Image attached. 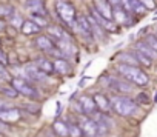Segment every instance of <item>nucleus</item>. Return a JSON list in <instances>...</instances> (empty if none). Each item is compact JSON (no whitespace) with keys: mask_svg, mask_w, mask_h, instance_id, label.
<instances>
[{"mask_svg":"<svg viewBox=\"0 0 157 137\" xmlns=\"http://www.w3.org/2000/svg\"><path fill=\"white\" fill-rule=\"evenodd\" d=\"M117 70H119V73H120L128 82H132V83H136V85H139V86H146V85L149 83L148 76L140 70V68H137V66H134V65H125V63H122V65L117 66Z\"/></svg>","mask_w":157,"mask_h":137,"instance_id":"1","label":"nucleus"},{"mask_svg":"<svg viewBox=\"0 0 157 137\" xmlns=\"http://www.w3.org/2000/svg\"><path fill=\"white\" fill-rule=\"evenodd\" d=\"M56 13L59 16V19L62 20L63 25L69 26V28H75V19H77V13L72 3L66 2V0H57L56 2Z\"/></svg>","mask_w":157,"mask_h":137,"instance_id":"2","label":"nucleus"},{"mask_svg":"<svg viewBox=\"0 0 157 137\" xmlns=\"http://www.w3.org/2000/svg\"><path fill=\"white\" fill-rule=\"evenodd\" d=\"M111 109L114 112H117L119 116L128 117V116H132L137 111V105L126 97H114L111 100Z\"/></svg>","mask_w":157,"mask_h":137,"instance_id":"3","label":"nucleus"},{"mask_svg":"<svg viewBox=\"0 0 157 137\" xmlns=\"http://www.w3.org/2000/svg\"><path fill=\"white\" fill-rule=\"evenodd\" d=\"M10 85H11L19 94H22V96H25V97H29V99H39V97H40L39 91H37L31 83H28L26 80H23V79H20V77L13 79Z\"/></svg>","mask_w":157,"mask_h":137,"instance_id":"4","label":"nucleus"},{"mask_svg":"<svg viewBox=\"0 0 157 137\" xmlns=\"http://www.w3.org/2000/svg\"><path fill=\"white\" fill-rule=\"evenodd\" d=\"M78 126H80L82 132L85 137H94V135H99V131H97V122L94 119H91V116H85L80 119V122L77 123Z\"/></svg>","mask_w":157,"mask_h":137,"instance_id":"5","label":"nucleus"},{"mask_svg":"<svg viewBox=\"0 0 157 137\" xmlns=\"http://www.w3.org/2000/svg\"><path fill=\"white\" fill-rule=\"evenodd\" d=\"M90 16L105 29V31H108V32H116L117 31V23L116 22H113V20H108V19H105L103 16H100L94 8H91V11H90Z\"/></svg>","mask_w":157,"mask_h":137,"instance_id":"6","label":"nucleus"},{"mask_svg":"<svg viewBox=\"0 0 157 137\" xmlns=\"http://www.w3.org/2000/svg\"><path fill=\"white\" fill-rule=\"evenodd\" d=\"M113 22L116 23H120V25H132L131 22V17H129V13L122 8V5H117V6H113Z\"/></svg>","mask_w":157,"mask_h":137,"instance_id":"7","label":"nucleus"},{"mask_svg":"<svg viewBox=\"0 0 157 137\" xmlns=\"http://www.w3.org/2000/svg\"><path fill=\"white\" fill-rule=\"evenodd\" d=\"M93 8L108 20H113V5L106 0H93Z\"/></svg>","mask_w":157,"mask_h":137,"instance_id":"8","label":"nucleus"},{"mask_svg":"<svg viewBox=\"0 0 157 137\" xmlns=\"http://www.w3.org/2000/svg\"><path fill=\"white\" fill-rule=\"evenodd\" d=\"M20 109L17 108H10V106H5V108H0V120L5 122V123H14L20 119Z\"/></svg>","mask_w":157,"mask_h":137,"instance_id":"9","label":"nucleus"},{"mask_svg":"<svg viewBox=\"0 0 157 137\" xmlns=\"http://www.w3.org/2000/svg\"><path fill=\"white\" fill-rule=\"evenodd\" d=\"M75 29L86 36V37H93V31H91V25H90V20H88V16H77L75 19Z\"/></svg>","mask_w":157,"mask_h":137,"instance_id":"10","label":"nucleus"},{"mask_svg":"<svg viewBox=\"0 0 157 137\" xmlns=\"http://www.w3.org/2000/svg\"><path fill=\"white\" fill-rule=\"evenodd\" d=\"M78 108H80V111L86 116H94L96 109H97L93 97H88V96H82L78 99Z\"/></svg>","mask_w":157,"mask_h":137,"instance_id":"11","label":"nucleus"},{"mask_svg":"<svg viewBox=\"0 0 157 137\" xmlns=\"http://www.w3.org/2000/svg\"><path fill=\"white\" fill-rule=\"evenodd\" d=\"M106 82H108V86L114 91H119V93H131L132 91V86L125 80H120L116 77H108Z\"/></svg>","mask_w":157,"mask_h":137,"instance_id":"12","label":"nucleus"},{"mask_svg":"<svg viewBox=\"0 0 157 137\" xmlns=\"http://www.w3.org/2000/svg\"><path fill=\"white\" fill-rule=\"evenodd\" d=\"M25 74L31 80H36V82H45V79H46V74L39 70L36 66V63H29V65L25 66Z\"/></svg>","mask_w":157,"mask_h":137,"instance_id":"13","label":"nucleus"},{"mask_svg":"<svg viewBox=\"0 0 157 137\" xmlns=\"http://www.w3.org/2000/svg\"><path fill=\"white\" fill-rule=\"evenodd\" d=\"M25 8L29 13H37L42 16H48V11L45 8V2L43 0H26L25 2Z\"/></svg>","mask_w":157,"mask_h":137,"instance_id":"14","label":"nucleus"},{"mask_svg":"<svg viewBox=\"0 0 157 137\" xmlns=\"http://www.w3.org/2000/svg\"><path fill=\"white\" fill-rule=\"evenodd\" d=\"M93 100H94V103H96V108H97L100 112L106 114V112L111 111V102H109V99H108L106 96H103V94H94V96H93Z\"/></svg>","mask_w":157,"mask_h":137,"instance_id":"15","label":"nucleus"},{"mask_svg":"<svg viewBox=\"0 0 157 137\" xmlns=\"http://www.w3.org/2000/svg\"><path fill=\"white\" fill-rule=\"evenodd\" d=\"M46 28H48V36H49L54 42L63 40V39H69V36L66 34V31H65L62 26H59V25H48Z\"/></svg>","mask_w":157,"mask_h":137,"instance_id":"16","label":"nucleus"},{"mask_svg":"<svg viewBox=\"0 0 157 137\" xmlns=\"http://www.w3.org/2000/svg\"><path fill=\"white\" fill-rule=\"evenodd\" d=\"M34 45L39 48V49H42V51H46V52H49L54 46H56V43H54V40L49 37V36H37L36 37V42H34Z\"/></svg>","mask_w":157,"mask_h":137,"instance_id":"17","label":"nucleus"},{"mask_svg":"<svg viewBox=\"0 0 157 137\" xmlns=\"http://www.w3.org/2000/svg\"><path fill=\"white\" fill-rule=\"evenodd\" d=\"M40 26L39 25H36L31 19H28V20H23V23H22V26H20V31H22V34H25V36H36V34H39L40 32Z\"/></svg>","mask_w":157,"mask_h":137,"instance_id":"18","label":"nucleus"},{"mask_svg":"<svg viewBox=\"0 0 157 137\" xmlns=\"http://www.w3.org/2000/svg\"><path fill=\"white\" fill-rule=\"evenodd\" d=\"M36 66L39 68L42 73H45L46 76H49V74L54 73V65H52V62H51L49 59H46V57L37 59V60H36Z\"/></svg>","mask_w":157,"mask_h":137,"instance_id":"19","label":"nucleus"},{"mask_svg":"<svg viewBox=\"0 0 157 137\" xmlns=\"http://www.w3.org/2000/svg\"><path fill=\"white\" fill-rule=\"evenodd\" d=\"M52 65H54V73L69 74V71H71V65L65 59H57L56 62H52Z\"/></svg>","mask_w":157,"mask_h":137,"instance_id":"20","label":"nucleus"},{"mask_svg":"<svg viewBox=\"0 0 157 137\" xmlns=\"http://www.w3.org/2000/svg\"><path fill=\"white\" fill-rule=\"evenodd\" d=\"M52 129H54V132H56L59 137H69V134H68V123H66V122L56 120V122L52 123Z\"/></svg>","mask_w":157,"mask_h":137,"instance_id":"21","label":"nucleus"},{"mask_svg":"<svg viewBox=\"0 0 157 137\" xmlns=\"http://www.w3.org/2000/svg\"><path fill=\"white\" fill-rule=\"evenodd\" d=\"M136 49H139V51H142L143 54H146L148 57H151L152 60L154 59H157V51H154L146 42H137L136 43Z\"/></svg>","mask_w":157,"mask_h":137,"instance_id":"22","label":"nucleus"},{"mask_svg":"<svg viewBox=\"0 0 157 137\" xmlns=\"http://www.w3.org/2000/svg\"><path fill=\"white\" fill-rule=\"evenodd\" d=\"M29 19H31L36 25H39L40 28H46V26H48V19H46V16H42V14H37V13H29Z\"/></svg>","mask_w":157,"mask_h":137,"instance_id":"23","label":"nucleus"},{"mask_svg":"<svg viewBox=\"0 0 157 137\" xmlns=\"http://www.w3.org/2000/svg\"><path fill=\"white\" fill-rule=\"evenodd\" d=\"M134 55H136V59H137V62H139V63H142V65H145V66H151V65H152V59H151V57H148L146 54H143L142 51L136 49Z\"/></svg>","mask_w":157,"mask_h":137,"instance_id":"24","label":"nucleus"},{"mask_svg":"<svg viewBox=\"0 0 157 137\" xmlns=\"http://www.w3.org/2000/svg\"><path fill=\"white\" fill-rule=\"evenodd\" d=\"M68 134L69 137H83V132L77 123H68Z\"/></svg>","mask_w":157,"mask_h":137,"instance_id":"25","label":"nucleus"},{"mask_svg":"<svg viewBox=\"0 0 157 137\" xmlns=\"http://www.w3.org/2000/svg\"><path fill=\"white\" fill-rule=\"evenodd\" d=\"M120 60H122V63H125V65H134V66L139 65L136 55H134V54H129V52H123V54H120Z\"/></svg>","mask_w":157,"mask_h":137,"instance_id":"26","label":"nucleus"},{"mask_svg":"<svg viewBox=\"0 0 157 137\" xmlns=\"http://www.w3.org/2000/svg\"><path fill=\"white\" fill-rule=\"evenodd\" d=\"M16 13V10H14V6H11V5H0V19H10L13 14Z\"/></svg>","mask_w":157,"mask_h":137,"instance_id":"27","label":"nucleus"},{"mask_svg":"<svg viewBox=\"0 0 157 137\" xmlns=\"http://www.w3.org/2000/svg\"><path fill=\"white\" fill-rule=\"evenodd\" d=\"M10 20H11L10 23H11L13 26H16V28H20V26H22V23H23V17H22L19 13H14V14L10 17Z\"/></svg>","mask_w":157,"mask_h":137,"instance_id":"28","label":"nucleus"},{"mask_svg":"<svg viewBox=\"0 0 157 137\" xmlns=\"http://www.w3.org/2000/svg\"><path fill=\"white\" fill-rule=\"evenodd\" d=\"M145 42L154 49V51H157V36H154V34H149V36H146V39H145Z\"/></svg>","mask_w":157,"mask_h":137,"instance_id":"29","label":"nucleus"},{"mask_svg":"<svg viewBox=\"0 0 157 137\" xmlns=\"http://www.w3.org/2000/svg\"><path fill=\"white\" fill-rule=\"evenodd\" d=\"M0 80H10V73L5 70V65L0 63Z\"/></svg>","mask_w":157,"mask_h":137,"instance_id":"30","label":"nucleus"},{"mask_svg":"<svg viewBox=\"0 0 157 137\" xmlns=\"http://www.w3.org/2000/svg\"><path fill=\"white\" fill-rule=\"evenodd\" d=\"M139 2L146 8V10H154V6H155V3H154V0H139Z\"/></svg>","mask_w":157,"mask_h":137,"instance_id":"31","label":"nucleus"},{"mask_svg":"<svg viewBox=\"0 0 157 137\" xmlns=\"http://www.w3.org/2000/svg\"><path fill=\"white\" fill-rule=\"evenodd\" d=\"M2 91H3V93H5L8 97H17V94H19V93H17L14 88H3Z\"/></svg>","mask_w":157,"mask_h":137,"instance_id":"32","label":"nucleus"},{"mask_svg":"<svg viewBox=\"0 0 157 137\" xmlns=\"http://www.w3.org/2000/svg\"><path fill=\"white\" fill-rule=\"evenodd\" d=\"M0 63L2 65H8V60H6V54L2 51V48H0Z\"/></svg>","mask_w":157,"mask_h":137,"instance_id":"33","label":"nucleus"},{"mask_svg":"<svg viewBox=\"0 0 157 137\" xmlns=\"http://www.w3.org/2000/svg\"><path fill=\"white\" fill-rule=\"evenodd\" d=\"M137 100H139V102H142V103H148V102H149V99H148V97H146V94H143V93L137 96Z\"/></svg>","mask_w":157,"mask_h":137,"instance_id":"34","label":"nucleus"},{"mask_svg":"<svg viewBox=\"0 0 157 137\" xmlns=\"http://www.w3.org/2000/svg\"><path fill=\"white\" fill-rule=\"evenodd\" d=\"M5 29H6V22L3 19H0V32L5 31Z\"/></svg>","mask_w":157,"mask_h":137,"instance_id":"35","label":"nucleus"},{"mask_svg":"<svg viewBox=\"0 0 157 137\" xmlns=\"http://www.w3.org/2000/svg\"><path fill=\"white\" fill-rule=\"evenodd\" d=\"M0 131H8V125L2 120H0Z\"/></svg>","mask_w":157,"mask_h":137,"instance_id":"36","label":"nucleus"},{"mask_svg":"<svg viewBox=\"0 0 157 137\" xmlns=\"http://www.w3.org/2000/svg\"><path fill=\"white\" fill-rule=\"evenodd\" d=\"M106 2H109L113 6H117V5H120V0H106Z\"/></svg>","mask_w":157,"mask_h":137,"instance_id":"37","label":"nucleus"},{"mask_svg":"<svg viewBox=\"0 0 157 137\" xmlns=\"http://www.w3.org/2000/svg\"><path fill=\"white\" fill-rule=\"evenodd\" d=\"M5 106H6V103L3 100H0V108H5Z\"/></svg>","mask_w":157,"mask_h":137,"instance_id":"38","label":"nucleus"},{"mask_svg":"<svg viewBox=\"0 0 157 137\" xmlns=\"http://www.w3.org/2000/svg\"><path fill=\"white\" fill-rule=\"evenodd\" d=\"M94 137H100V135H94Z\"/></svg>","mask_w":157,"mask_h":137,"instance_id":"39","label":"nucleus"},{"mask_svg":"<svg viewBox=\"0 0 157 137\" xmlns=\"http://www.w3.org/2000/svg\"><path fill=\"white\" fill-rule=\"evenodd\" d=\"M155 102H157V97H155Z\"/></svg>","mask_w":157,"mask_h":137,"instance_id":"40","label":"nucleus"},{"mask_svg":"<svg viewBox=\"0 0 157 137\" xmlns=\"http://www.w3.org/2000/svg\"><path fill=\"white\" fill-rule=\"evenodd\" d=\"M155 36H157V34H155Z\"/></svg>","mask_w":157,"mask_h":137,"instance_id":"41","label":"nucleus"}]
</instances>
